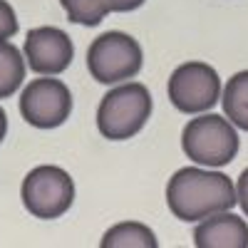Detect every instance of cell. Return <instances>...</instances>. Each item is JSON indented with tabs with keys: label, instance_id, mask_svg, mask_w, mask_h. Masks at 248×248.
I'll return each mask as SVG.
<instances>
[{
	"label": "cell",
	"instance_id": "6da1fadb",
	"mask_svg": "<svg viewBox=\"0 0 248 248\" xmlns=\"http://www.w3.org/2000/svg\"><path fill=\"white\" fill-rule=\"evenodd\" d=\"M236 203V186L221 171L184 167L167 184V206L184 223H199L214 214L231 211Z\"/></svg>",
	"mask_w": 248,
	"mask_h": 248
},
{
	"label": "cell",
	"instance_id": "7a4b0ae2",
	"mask_svg": "<svg viewBox=\"0 0 248 248\" xmlns=\"http://www.w3.org/2000/svg\"><path fill=\"white\" fill-rule=\"evenodd\" d=\"M154 99L141 82H119L97 107V129L109 141H127L137 137L152 117Z\"/></svg>",
	"mask_w": 248,
	"mask_h": 248
},
{
	"label": "cell",
	"instance_id": "3957f363",
	"mask_svg": "<svg viewBox=\"0 0 248 248\" xmlns=\"http://www.w3.org/2000/svg\"><path fill=\"white\" fill-rule=\"evenodd\" d=\"M181 149L199 167L221 169L236 159L241 139L229 117L201 112L181 129Z\"/></svg>",
	"mask_w": 248,
	"mask_h": 248
},
{
	"label": "cell",
	"instance_id": "277c9868",
	"mask_svg": "<svg viewBox=\"0 0 248 248\" xmlns=\"http://www.w3.org/2000/svg\"><path fill=\"white\" fill-rule=\"evenodd\" d=\"M144 67V50L127 32L109 30L92 40L87 50V70L99 85H119L134 79Z\"/></svg>",
	"mask_w": 248,
	"mask_h": 248
},
{
	"label": "cell",
	"instance_id": "5b68a950",
	"mask_svg": "<svg viewBox=\"0 0 248 248\" xmlns=\"http://www.w3.org/2000/svg\"><path fill=\"white\" fill-rule=\"evenodd\" d=\"M25 211L40 221L65 216L75 203V179L55 164H40L30 169L20 186Z\"/></svg>",
	"mask_w": 248,
	"mask_h": 248
},
{
	"label": "cell",
	"instance_id": "8992f818",
	"mask_svg": "<svg viewBox=\"0 0 248 248\" xmlns=\"http://www.w3.org/2000/svg\"><path fill=\"white\" fill-rule=\"evenodd\" d=\"M221 77L218 72L201 60H189L179 65L167 85V94L169 102L174 105V109L184 112V114H201L209 112L216 102L221 99Z\"/></svg>",
	"mask_w": 248,
	"mask_h": 248
},
{
	"label": "cell",
	"instance_id": "52a82bcc",
	"mask_svg": "<svg viewBox=\"0 0 248 248\" xmlns=\"http://www.w3.org/2000/svg\"><path fill=\"white\" fill-rule=\"evenodd\" d=\"M20 114L35 129H57L72 114V92L57 75H40L20 94Z\"/></svg>",
	"mask_w": 248,
	"mask_h": 248
},
{
	"label": "cell",
	"instance_id": "ba28073f",
	"mask_svg": "<svg viewBox=\"0 0 248 248\" xmlns=\"http://www.w3.org/2000/svg\"><path fill=\"white\" fill-rule=\"evenodd\" d=\"M23 55L35 75H62L72 65L75 45L65 30L55 25H40L28 32Z\"/></svg>",
	"mask_w": 248,
	"mask_h": 248
},
{
	"label": "cell",
	"instance_id": "9c48e42d",
	"mask_svg": "<svg viewBox=\"0 0 248 248\" xmlns=\"http://www.w3.org/2000/svg\"><path fill=\"white\" fill-rule=\"evenodd\" d=\"M194 243L199 248H248V223L231 211L214 214L199 221Z\"/></svg>",
	"mask_w": 248,
	"mask_h": 248
},
{
	"label": "cell",
	"instance_id": "30bf717a",
	"mask_svg": "<svg viewBox=\"0 0 248 248\" xmlns=\"http://www.w3.org/2000/svg\"><path fill=\"white\" fill-rule=\"evenodd\" d=\"M102 248H156V233L141 221H122L105 231L99 241Z\"/></svg>",
	"mask_w": 248,
	"mask_h": 248
},
{
	"label": "cell",
	"instance_id": "8fae6325",
	"mask_svg": "<svg viewBox=\"0 0 248 248\" xmlns=\"http://www.w3.org/2000/svg\"><path fill=\"white\" fill-rule=\"evenodd\" d=\"M223 114L233 122L236 129L248 132V70L236 72L221 92Z\"/></svg>",
	"mask_w": 248,
	"mask_h": 248
},
{
	"label": "cell",
	"instance_id": "7c38bea8",
	"mask_svg": "<svg viewBox=\"0 0 248 248\" xmlns=\"http://www.w3.org/2000/svg\"><path fill=\"white\" fill-rule=\"evenodd\" d=\"M28 62L10 40H0V99L13 97L25 82Z\"/></svg>",
	"mask_w": 248,
	"mask_h": 248
},
{
	"label": "cell",
	"instance_id": "4fadbf2b",
	"mask_svg": "<svg viewBox=\"0 0 248 248\" xmlns=\"http://www.w3.org/2000/svg\"><path fill=\"white\" fill-rule=\"evenodd\" d=\"M65 8L70 23L77 25H87L94 28L105 20L112 10H109V0H60Z\"/></svg>",
	"mask_w": 248,
	"mask_h": 248
},
{
	"label": "cell",
	"instance_id": "5bb4252c",
	"mask_svg": "<svg viewBox=\"0 0 248 248\" xmlns=\"http://www.w3.org/2000/svg\"><path fill=\"white\" fill-rule=\"evenodd\" d=\"M17 32V15L8 0H0V40H10Z\"/></svg>",
	"mask_w": 248,
	"mask_h": 248
},
{
	"label": "cell",
	"instance_id": "9a60e30c",
	"mask_svg": "<svg viewBox=\"0 0 248 248\" xmlns=\"http://www.w3.org/2000/svg\"><path fill=\"white\" fill-rule=\"evenodd\" d=\"M236 199H238V206L243 209V214L248 216V169H243L236 181Z\"/></svg>",
	"mask_w": 248,
	"mask_h": 248
},
{
	"label": "cell",
	"instance_id": "2e32d148",
	"mask_svg": "<svg viewBox=\"0 0 248 248\" xmlns=\"http://www.w3.org/2000/svg\"><path fill=\"white\" fill-rule=\"evenodd\" d=\"M147 0H109V10L112 13H132L139 10Z\"/></svg>",
	"mask_w": 248,
	"mask_h": 248
},
{
	"label": "cell",
	"instance_id": "e0dca14e",
	"mask_svg": "<svg viewBox=\"0 0 248 248\" xmlns=\"http://www.w3.org/2000/svg\"><path fill=\"white\" fill-rule=\"evenodd\" d=\"M5 137H8V114H5L3 107H0V144H3Z\"/></svg>",
	"mask_w": 248,
	"mask_h": 248
}]
</instances>
